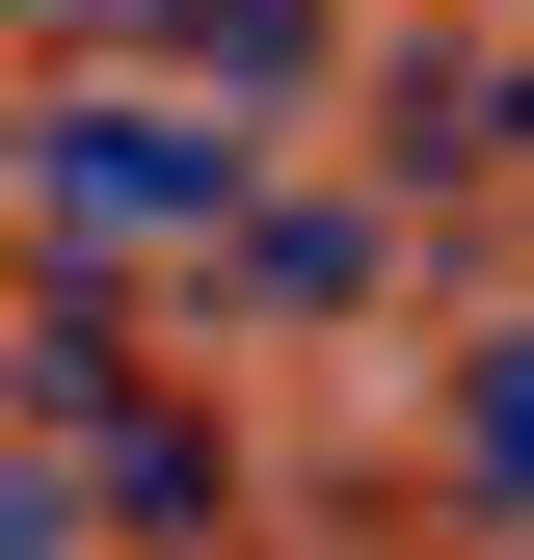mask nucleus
<instances>
[{
	"instance_id": "nucleus-1",
	"label": "nucleus",
	"mask_w": 534,
	"mask_h": 560,
	"mask_svg": "<svg viewBox=\"0 0 534 560\" xmlns=\"http://www.w3.org/2000/svg\"><path fill=\"white\" fill-rule=\"evenodd\" d=\"M0 534H81V508H27V480H0Z\"/></svg>"
}]
</instances>
